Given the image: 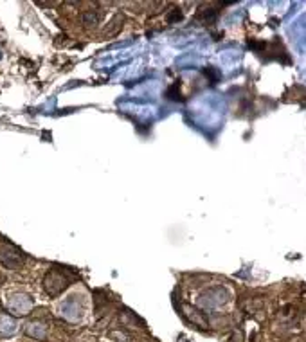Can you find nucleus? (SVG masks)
Returning a JSON list of instances; mask_svg holds the SVG:
<instances>
[{
    "label": "nucleus",
    "mask_w": 306,
    "mask_h": 342,
    "mask_svg": "<svg viewBox=\"0 0 306 342\" xmlns=\"http://www.w3.org/2000/svg\"><path fill=\"white\" fill-rule=\"evenodd\" d=\"M122 22H124V18H122V14H116V16L112 18V22L108 24V29L103 32L104 36H116L117 32L122 29Z\"/></svg>",
    "instance_id": "7ed1b4c3"
},
{
    "label": "nucleus",
    "mask_w": 306,
    "mask_h": 342,
    "mask_svg": "<svg viewBox=\"0 0 306 342\" xmlns=\"http://www.w3.org/2000/svg\"><path fill=\"white\" fill-rule=\"evenodd\" d=\"M166 96H168V99H171V101H182V94H180V83L171 85L170 88L166 90Z\"/></svg>",
    "instance_id": "39448f33"
},
{
    "label": "nucleus",
    "mask_w": 306,
    "mask_h": 342,
    "mask_svg": "<svg viewBox=\"0 0 306 342\" xmlns=\"http://www.w3.org/2000/svg\"><path fill=\"white\" fill-rule=\"evenodd\" d=\"M204 74H206V76L209 78L212 83H218V81H220V78H222L220 70H218L216 67H207L206 70H204Z\"/></svg>",
    "instance_id": "423d86ee"
},
{
    "label": "nucleus",
    "mask_w": 306,
    "mask_h": 342,
    "mask_svg": "<svg viewBox=\"0 0 306 342\" xmlns=\"http://www.w3.org/2000/svg\"><path fill=\"white\" fill-rule=\"evenodd\" d=\"M182 20V13H180V9H171V13L168 14V22L170 24H175V22H180Z\"/></svg>",
    "instance_id": "0eeeda50"
},
{
    "label": "nucleus",
    "mask_w": 306,
    "mask_h": 342,
    "mask_svg": "<svg viewBox=\"0 0 306 342\" xmlns=\"http://www.w3.org/2000/svg\"><path fill=\"white\" fill-rule=\"evenodd\" d=\"M67 284H68L67 279L63 278L62 274H58L56 270H49L44 278V288L49 296H58L63 288H67Z\"/></svg>",
    "instance_id": "f03ea898"
},
{
    "label": "nucleus",
    "mask_w": 306,
    "mask_h": 342,
    "mask_svg": "<svg viewBox=\"0 0 306 342\" xmlns=\"http://www.w3.org/2000/svg\"><path fill=\"white\" fill-rule=\"evenodd\" d=\"M0 263L6 268L16 270L24 265V254L11 243H0Z\"/></svg>",
    "instance_id": "f257e3e1"
},
{
    "label": "nucleus",
    "mask_w": 306,
    "mask_h": 342,
    "mask_svg": "<svg viewBox=\"0 0 306 342\" xmlns=\"http://www.w3.org/2000/svg\"><path fill=\"white\" fill-rule=\"evenodd\" d=\"M81 20H83L85 26L99 24V20H101V11H98V9H88V11H85V13L81 14Z\"/></svg>",
    "instance_id": "20e7f679"
}]
</instances>
